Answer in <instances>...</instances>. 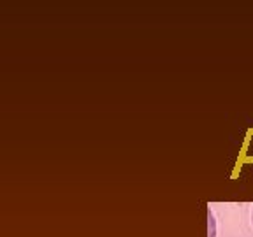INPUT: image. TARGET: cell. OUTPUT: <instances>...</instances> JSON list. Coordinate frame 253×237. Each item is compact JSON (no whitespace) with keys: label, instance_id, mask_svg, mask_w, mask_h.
I'll return each mask as SVG.
<instances>
[{"label":"cell","instance_id":"1","mask_svg":"<svg viewBox=\"0 0 253 237\" xmlns=\"http://www.w3.org/2000/svg\"><path fill=\"white\" fill-rule=\"evenodd\" d=\"M208 216H210V237H216V232H214V216L211 213V209L208 213Z\"/></svg>","mask_w":253,"mask_h":237},{"label":"cell","instance_id":"2","mask_svg":"<svg viewBox=\"0 0 253 237\" xmlns=\"http://www.w3.org/2000/svg\"><path fill=\"white\" fill-rule=\"evenodd\" d=\"M252 223H253V211H252Z\"/></svg>","mask_w":253,"mask_h":237}]
</instances>
